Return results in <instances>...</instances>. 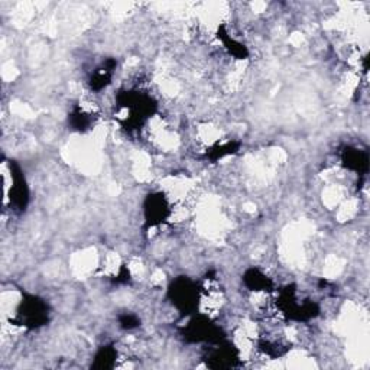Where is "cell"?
Instances as JSON below:
<instances>
[{
	"label": "cell",
	"mask_w": 370,
	"mask_h": 370,
	"mask_svg": "<svg viewBox=\"0 0 370 370\" xmlns=\"http://www.w3.org/2000/svg\"><path fill=\"white\" fill-rule=\"evenodd\" d=\"M168 298L174 308L180 311L181 314L191 316L199 308L201 289L199 288L197 282H194L187 277H180L169 285Z\"/></svg>",
	"instance_id": "obj_1"
},
{
	"label": "cell",
	"mask_w": 370,
	"mask_h": 370,
	"mask_svg": "<svg viewBox=\"0 0 370 370\" xmlns=\"http://www.w3.org/2000/svg\"><path fill=\"white\" fill-rule=\"evenodd\" d=\"M49 305L36 295H25L16 309V323L28 330H38L49 321Z\"/></svg>",
	"instance_id": "obj_2"
},
{
	"label": "cell",
	"mask_w": 370,
	"mask_h": 370,
	"mask_svg": "<svg viewBox=\"0 0 370 370\" xmlns=\"http://www.w3.org/2000/svg\"><path fill=\"white\" fill-rule=\"evenodd\" d=\"M184 337L190 343L216 344L224 340L222 330L206 316H196L184 328Z\"/></svg>",
	"instance_id": "obj_3"
},
{
	"label": "cell",
	"mask_w": 370,
	"mask_h": 370,
	"mask_svg": "<svg viewBox=\"0 0 370 370\" xmlns=\"http://www.w3.org/2000/svg\"><path fill=\"white\" fill-rule=\"evenodd\" d=\"M172 214L169 200L162 192H152L144 204V216L148 227H157L167 223Z\"/></svg>",
	"instance_id": "obj_4"
},
{
	"label": "cell",
	"mask_w": 370,
	"mask_h": 370,
	"mask_svg": "<svg viewBox=\"0 0 370 370\" xmlns=\"http://www.w3.org/2000/svg\"><path fill=\"white\" fill-rule=\"evenodd\" d=\"M206 362L207 366L211 369H230V367H236L240 359L238 348L223 340L220 343L213 344Z\"/></svg>",
	"instance_id": "obj_5"
},
{
	"label": "cell",
	"mask_w": 370,
	"mask_h": 370,
	"mask_svg": "<svg viewBox=\"0 0 370 370\" xmlns=\"http://www.w3.org/2000/svg\"><path fill=\"white\" fill-rule=\"evenodd\" d=\"M12 168V190H10V201L16 207V210H25L29 201V190L25 181L24 174L17 165Z\"/></svg>",
	"instance_id": "obj_6"
},
{
	"label": "cell",
	"mask_w": 370,
	"mask_h": 370,
	"mask_svg": "<svg viewBox=\"0 0 370 370\" xmlns=\"http://www.w3.org/2000/svg\"><path fill=\"white\" fill-rule=\"evenodd\" d=\"M116 67H118V61L113 60V58H109V60H106L100 67H97L90 75L88 80L90 90L97 93L105 90L111 83Z\"/></svg>",
	"instance_id": "obj_7"
},
{
	"label": "cell",
	"mask_w": 370,
	"mask_h": 370,
	"mask_svg": "<svg viewBox=\"0 0 370 370\" xmlns=\"http://www.w3.org/2000/svg\"><path fill=\"white\" fill-rule=\"evenodd\" d=\"M341 164L348 171L364 175L369 169V155L364 151L348 146L341 153Z\"/></svg>",
	"instance_id": "obj_8"
},
{
	"label": "cell",
	"mask_w": 370,
	"mask_h": 370,
	"mask_svg": "<svg viewBox=\"0 0 370 370\" xmlns=\"http://www.w3.org/2000/svg\"><path fill=\"white\" fill-rule=\"evenodd\" d=\"M243 282L249 291L266 292L274 289V281H272L263 270L258 268H250L245 272Z\"/></svg>",
	"instance_id": "obj_9"
},
{
	"label": "cell",
	"mask_w": 370,
	"mask_h": 370,
	"mask_svg": "<svg viewBox=\"0 0 370 370\" xmlns=\"http://www.w3.org/2000/svg\"><path fill=\"white\" fill-rule=\"evenodd\" d=\"M68 123L71 129L84 133L94 125V116L82 106H75L68 114Z\"/></svg>",
	"instance_id": "obj_10"
},
{
	"label": "cell",
	"mask_w": 370,
	"mask_h": 370,
	"mask_svg": "<svg viewBox=\"0 0 370 370\" xmlns=\"http://www.w3.org/2000/svg\"><path fill=\"white\" fill-rule=\"evenodd\" d=\"M116 362H118V350H116V347L103 346L100 347L99 352L95 353L91 367L107 370V369H113L116 366Z\"/></svg>",
	"instance_id": "obj_11"
},
{
	"label": "cell",
	"mask_w": 370,
	"mask_h": 370,
	"mask_svg": "<svg viewBox=\"0 0 370 370\" xmlns=\"http://www.w3.org/2000/svg\"><path fill=\"white\" fill-rule=\"evenodd\" d=\"M119 325L123 330H134L141 325V320L133 314H123L119 317Z\"/></svg>",
	"instance_id": "obj_12"
}]
</instances>
